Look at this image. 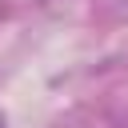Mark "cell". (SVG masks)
Here are the masks:
<instances>
[{
	"label": "cell",
	"mask_w": 128,
	"mask_h": 128,
	"mask_svg": "<svg viewBox=\"0 0 128 128\" xmlns=\"http://www.w3.org/2000/svg\"><path fill=\"white\" fill-rule=\"evenodd\" d=\"M0 128H8V120H4V112H0Z\"/></svg>",
	"instance_id": "cell-1"
}]
</instances>
